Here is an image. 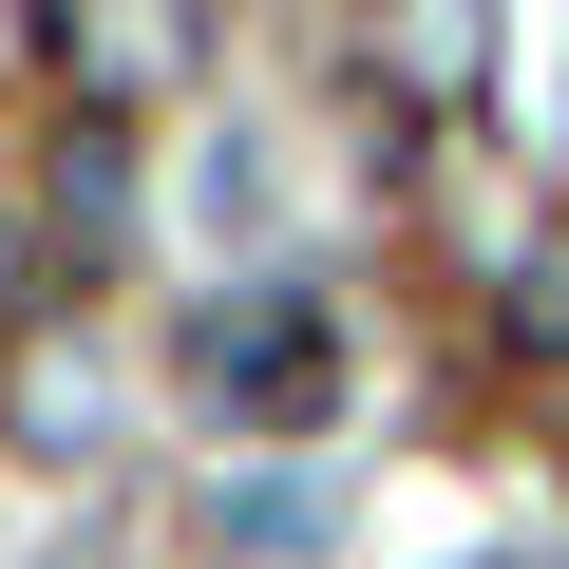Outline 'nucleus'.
Returning a JSON list of instances; mask_svg holds the SVG:
<instances>
[{
    "label": "nucleus",
    "mask_w": 569,
    "mask_h": 569,
    "mask_svg": "<svg viewBox=\"0 0 569 569\" xmlns=\"http://www.w3.org/2000/svg\"><path fill=\"white\" fill-rule=\"evenodd\" d=\"M323 399H342V323H323V305H228V323H209V418L323 437Z\"/></svg>",
    "instance_id": "obj_1"
}]
</instances>
